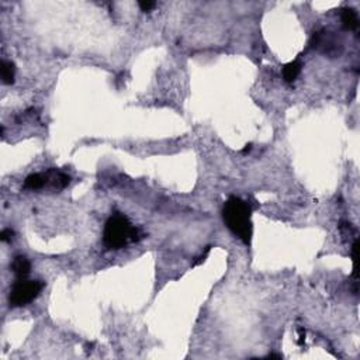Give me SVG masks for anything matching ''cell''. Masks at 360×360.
<instances>
[{
    "mask_svg": "<svg viewBox=\"0 0 360 360\" xmlns=\"http://www.w3.org/2000/svg\"><path fill=\"white\" fill-rule=\"evenodd\" d=\"M145 238V234L130 222L124 214L116 212L106 221L103 231L104 246L110 250H118L130 242H138Z\"/></svg>",
    "mask_w": 360,
    "mask_h": 360,
    "instance_id": "cell-1",
    "label": "cell"
},
{
    "mask_svg": "<svg viewBox=\"0 0 360 360\" xmlns=\"http://www.w3.org/2000/svg\"><path fill=\"white\" fill-rule=\"evenodd\" d=\"M222 218L228 230L236 235L244 244H250L252 240V221H250V207L240 200V197L231 196L224 204Z\"/></svg>",
    "mask_w": 360,
    "mask_h": 360,
    "instance_id": "cell-2",
    "label": "cell"
},
{
    "mask_svg": "<svg viewBox=\"0 0 360 360\" xmlns=\"http://www.w3.org/2000/svg\"><path fill=\"white\" fill-rule=\"evenodd\" d=\"M44 288V283L41 280H27L20 278L14 282V284L8 294V304L10 307H24L30 304L40 296Z\"/></svg>",
    "mask_w": 360,
    "mask_h": 360,
    "instance_id": "cell-3",
    "label": "cell"
},
{
    "mask_svg": "<svg viewBox=\"0 0 360 360\" xmlns=\"http://www.w3.org/2000/svg\"><path fill=\"white\" fill-rule=\"evenodd\" d=\"M10 268L13 270V273H14L17 278H26L28 273H30L31 270V263L30 260L26 258V256L22 255H18L16 256L14 259H13V262L10 264Z\"/></svg>",
    "mask_w": 360,
    "mask_h": 360,
    "instance_id": "cell-4",
    "label": "cell"
},
{
    "mask_svg": "<svg viewBox=\"0 0 360 360\" xmlns=\"http://www.w3.org/2000/svg\"><path fill=\"white\" fill-rule=\"evenodd\" d=\"M342 22H344V27L346 30H358L359 27V17L356 10L352 8H344L342 10V14H340Z\"/></svg>",
    "mask_w": 360,
    "mask_h": 360,
    "instance_id": "cell-5",
    "label": "cell"
},
{
    "mask_svg": "<svg viewBox=\"0 0 360 360\" xmlns=\"http://www.w3.org/2000/svg\"><path fill=\"white\" fill-rule=\"evenodd\" d=\"M301 72V62L298 60L288 62L284 68H283V78L287 83L294 82L297 79V76L300 75Z\"/></svg>",
    "mask_w": 360,
    "mask_h": 360,
    "instance_id": "cell-6",
    "label": "cell"
},
{
    "mask_svg": "<svg viewBox=\"0 0 360 360\" xmlns=\"http://www.w3.org/2000/svg\"><path fill=\"white\" fill-rule=\"evenodd\" d=\"M46 183H48V176H44L41 173H34L24 180V188L38 190V188H44Z\"/></svg>",
    "mask_w": 360,
    "mask_h": 360,
    "instance_id": "cell-7",
    "label": "cell"
},
{
    "mask_svg": "<svg viewBox=\"0 0 360 360\" xmlns=\"http://www.w3.org/2000/svg\"><path fill=\"white\" fill-rule=\"evenodd\" d=\"M14 76H16L14 64L10 62V60H3V62H2V79H3V83L12 84V83L14 82Z\"/></svg>",
    "mask_w": 360,
    "mask_h": 360,
    "instance_id": "cell-8",
    "label": "cell"
},
{
    "mask_svg": "<svg viewBox=\"0 0 360 360\" xmlns=\"http://www.w3.org/2000/svg\"><path fill=\"white\" fill-rule=\"evenodd\" d=\"M13 236H14V231H12L10 228H6L2 231V235H0V240L3 242H12L13 240Z\"/></svg>",
    "mask_w": 360,
    "mask_h": 360,
    "instance_id": "cell-9",
    "label": "cell"
},
{
    "mask_svg": "<svg viewBox=\"0 0 360 360\" xmlns=\"http://www.w3.org/2000/svg\"><path fill=\"white\" fill-rule=\"evenodd\" d=\"M138 6H140V8H141L142 12H150L156 4H155L154 2H138Z\"/></svg>",
    "mask_w": 360,
    "mask_h": 360,
    "instance_id": "cell-10",
    "label": "cell"
},
{
    "mask_svg": "<svg viewBox=\"0 0 360 360\" xmlns=\"http://www.w3.org/2000/svg\"><path fill=\"white\" fill-rule=\"evenodd\" d=\"M269 359H282V354H276V353H270L268 356Z\"/></svg>",
    "mask_w": 360,
    "mask_h": 360,
    "instance_id": "cell-11",
    "label": "cell"
},
{
    "mask_svg": "<svg viewBox=\"0 0 360 360\" xmlns=\"http://www.w3.org/2000/svg\"><path fill=\"white\" fill-rule=\"evenodd\" d=\"M250 150H252V144H248V145H245V148L242 150V154H246Z\"/></svg>",
    "mask_w": 360,
    "mask_h": 360,
    "instance_id": "cell-12",
    "label": "cell"
}]
</instances>
